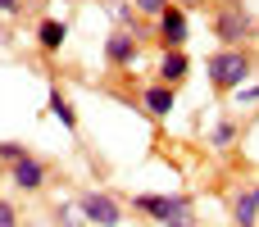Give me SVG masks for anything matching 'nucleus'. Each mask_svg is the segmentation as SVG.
I'll use <instances>...</instances> for the list:
<instances>
[{
  "instance_id": "nucleus-3",
  "label": "nucleus",
  "mask_w": 259,
  "mask_h": 227,
  "mask_svg": "<svg viewBox=\"0 0 259 227\" xmlns=\"http://www.w3.org/2000/svg\"><path fill=\"white\" fill-rule=\"evenodd\" d=\"M209 27H214L219 46H250V36L259 32V23L250 18V9H246V0H219Z\"/></svg>"
},
{
  "instance_id": "nucleus-17",
  "label": "nucleus",
  "mask_w": 259,
  "mask_h": 227,
  "mask_svg": "<svg viewBox=\"0 0 259 227\" xmlns=\"http://www.w3.org/2000/svg\"><path fill=\"white\" fill-rule=\"evenodd\" d=\"M0 227H18V209H14V200H5V196H0Z\"/></svg>"
},
{
  "instance_id": "nucleus-11",
  "label": "nucleus",
  "mask_w": 259,
  "mask_h": 227,
  "mask_svg": "<svg viewBox=\"0 0 259 227\" xmlns=\"http://www.w3.org/2000/svg\"><path fill=\"white\" fill-rule=\"evenodd\" d=\"M64 41H68V23H64V18H41V23H36V46H41V55H59Z\"/></svg>"
},
{
  "instance_id": "nucleus-13",
  "label": "nucleus",
  "mask_w": 259,
  "mask_h": 227,
  "mask_svg": "<svg viewBox=\"0 0 259 227\" xmlns=\"http://www.w3.org/2000/svg\"><path fill=\"white\" fill-rule=\"evenodd\" d=\"M237 137H241V123H237V118H219L214 132H209V146H214V150H232Z\"/></svg>"
},
{
  "instance_id": "nucleus-9",
  "label": "nucleus",
  "mask_w": 259,
  "mask_h": 227,
  "mask_svg": "<svg viewBox=\"0 0 259 227\" xmlns=\"http://www.w3.org/2000/svg\"><path fill=\"white\" fill-rule=\"evenodd\" d=\"M187 73H191V59H187V50H164V55H159V68H155V82L182 86V82H187Z\"/></svg>"
},
{
  "instance_id": "nucleus-22",
  "label": "nucleus",
  "mask_w": 259,
  "mask_h": 227,
  "mask_svg": "<svg viewBox=\"0 0 259 227\" xmlns=\"http://www.w3.org/2000/svg\"><path fill=\"white\" fill-rule=\"evenodd\" d=\"M0 41H5V32H0Z\"/></svg>"
},
{
  "instance_id": "nucleus-14",
  "label": "nucleus",
  "mask_w": 259,
  "mask_h": 227,
  "mask_svg": "<svg viewBox=\"0 0 259 227\" xmlns=\"http://www.w3.org/2000/svg\"><path fill=\"white\" fill-rule=\"evenodd\" d=\"M109 14H114V23H118V27H127V32H137V36L146 41V32H141V14L132 9V0H114V5H109Z\"/></svg>"
},
{
  "instance_id": "nucleus-6",
  "label": "nucleus",
  "mask_w": 259,
  "mask_h": 227,
  "mask_svg": "<svg viewBox=\"0 0 259 227\" xmlns=\"http://www.w3.org/2000/svg\"><path fill=\"white\" fill-rule=\"evenodd\" d=\"M137 59H141V36L127 32V27H114V32L105 36V64L123 73V68H132Z\"/></svg>"
},
{
  "instance_id": "nucleus-18",
  "label": "nucleus",
  "mask_w": 259,
  "mask_h": 227,
  "mask_svg": "<svg viewBox=\"0 0 259 227\" xmlns=\"http://www.w3.org/2000/svg\"><path fill=\"white\" fill-rule=\"evenodd\" d=\"M259 100V86L250 82V86H237V105H255Z\"/></svg>"
},
{
  "instance_id": "nucleus-10",
  "label": "nucleus",
  "mask_w": 259,
  "mask_h": 227,
  "mask_svg": "<svg viewBox=\"0 0 259 227\" xmlns=\"http://www.w3.org/2000/svg\"><path fill=\"white\" fill-rule=\"evenodd\" d=\"M232 223L237 227H259V182L241 187L232 200Z\"/></svg>"
},
{
  "instance_id": "nucleus-5",
  "label": "nucleus",
  "mask_w": 259,
  "mask_h": 227,
  "mask_svg": "<svg viewBox=\"0 0 259 227\" xmlns=\"http://www.w3.org/2000/svg\"><path fill=\"white\" fill-rule=\"evenodd\" d=\"M5 182H14L23 196H36V191L50 182V164H46L41 155H27V159H18V164L5 168Z\"/></svg>"
},
{
  "instance_id": "nucleus-15",
  "label": "nucleus",
  "mask_w": 259,
  "mask_h": 227,
  "mask_svg": "<svg viewBox=\"0 0 259 227\" xmlns=\"http://www.w3.org/2000/svg\"><path fill=\"white\" fill-rule=\"evenodd\" d=\"M32 150L23 146V141H0V164L9 168V164H18V159H27Z\"/></svg>"
},
{
  "instance_id": "nucleus-20",
  "label": "nucleus",
  "mask_w": 259,
  "mask_h": 227,
  "mask_svg": "<svg viewBox=\"0 0 259 227\" xmlns=\"http://www.w3.org/2000/svg\"><path fill=\"white\" fill-rule=\"evenodd\" d=\"M168 5H182V9H187V14H191V9H205V5H209V0H168Z\"/></svg>"
},
{
  "instance_id": "nucleus-19",
  "label": "nucleus",
  "mask_w": 259,
  "mask_h": 227,
  "mask_svg": "<svg viewBox=\"0 0 259 227\" xmlns=\"http://www.w3.org/2000/svg\"><path fill=\"white\" fill-rule=\"evenodd\" d=\"M0 14H9V18L23 14V0H0Z\"/></svg>"
},
{
  "instance_id": "nucleus-12",
  "label": "nucleus",
  "mask_w": 259,
  "mask_h": 227,
  "mask_svg": "<svg viewBox=\"0 0 259 227\" xmlns=\"http://www.w3.org/2000/svg\"><path fill=\"white\" fill-rule=\"evenodd\" d=\"M50 114H55V118H59V123H64L68 132H77V109L68 105V96H64V91H59L55 82H50Z\"/></svg>"
},
{
  "instance_id": "nucleus-4",
  "label": "nucleus",
  "mask_w": 259,
  "mask_h": 227,
  "mask_svg": "<svg viewBox=\"0 0 259 227\" xmlns=\"http://www.w3.org/2000/svg\"><path fill=\"white\" fill-rule=\"evenodd\" d=\"M77 214L96 227H118L123 223V205L114 196H105V191H82L77 196Z\"/></svg>"
},
{
  "instance_id": "nucleus-24",
  "label": "nucleus",
  "mask_w": 259,
  "mask_h": 227,
  "mask_svg": "<svg viewBox=\"0 0 259 227\" xmlns=\"http://www.w3.org/2000/svg\"><path fill=\"white\" fill-rule=\"evenodd\" d=\"M255 36H259V32H255Z\"/></svg>"
},
{
  "instance_id": "nucleus-21",
  "label": "nucleus",
  "mask_w": 259,
  "mask_h": 227,
  "mask_svg": "<svg viewBox=\"0 0 259 227\" xmlns=\"http://www.w3.org/2000/svg\"><path fill=\"white\" fill-rule=\"evenodd\" d=\"M0 182H5V164H0Z\"/></svg>"
},
{
  "instance_id": "nucleus-2",
  "label": "nucleus",
  "mask_w": 259,
  "mask_h": 227,
  "mask_svg": "<svg viewBox=\"0 0 259 227\" xmlns=\"http://www.w3.org/2000/svg\"><path fill=\"white\" fill-rule=\"evenodd\" d=\"M132 209L150 214L159 227H196V205H191V196H159V191H141V196H132Z\"/></svg>"
},
{
  "instance_id": "nucleus-23",
  "label": "nucleus",
  "mask_w": 259,
  "mask_h": 227,
  "mask_svg": "<svg viewBox=\"0 0 259 227\" xmlns=\"http://www.w3.org/2000/svg\"><path fill=\"white\" fill-rule=\"evenodd\" d=\"M23 5H27V0H23Z\"/></svg>"
},
{
  "instance_id": "nucleus-1",
  "label": "nucleus",
  "mask_w": 259,
  "mask_h": 227,
  "mask_svg": "<svg viewBox=\"0 0 259 227\" xmlns=\"http://www.w3.org/2000/svg\"><path fill=\"white\" fill-rule=\"evenodd\" d=\"M205 77H209V86H214L219 96L246 86V82L255 77V55H250V46H219V50L205 59Z\"/></svg>"
},
{
  "instance_id": "nucleus-8",
  "label": "nucleus",
  "mask_w": 259,
  "mask_h": 227,
  "mask_svg": "<svg viewBox=\"0 0 259 227\" xmlns=\"http://www.w3.org/2000/svg\"><path fill=\"white\" fill-rule=\"evenodd\" d=\"M173 105H178V86H168V82H150V86L141 91V109H146L155 123H164V118L173 114Z\"/></svg>"
},
{
  "instance_id": "nucleus-7",
  "label": "nucleus",
  "mask_w": 259,
  "mask_h": 227,
  "mask_svg": "<svg viewBox=\"0 0 259 227\" xmlns=\"http://www.w3.org/2000/svg\"><path fill=\"white\" fill-rule=\"evenodd\" d=\"M155 41H159V50H182L187 46V9L182 5H168L155 18Z\"/></svg>"
},
{
  "instance_id": "nucleus-16",
  "label": "nucleus",
  "mask_w": 259,
  "mask_h": 227,
  "mask_svg": "<svg viewBox=\"0 0 259 227\" xmlns=\"http://www.w3.org/2000/svg\"><path fill=\"white\" fill-rule=\"evenodd\" d=\"M132 9H137L141 18H159V14L168 9V0H132Z\"/></svg>"
}]
</instances>
